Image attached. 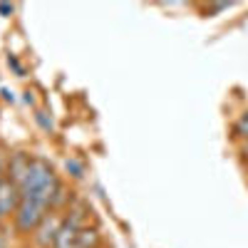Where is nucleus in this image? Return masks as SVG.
<instances>
[{
	"label": "nucleus",
	"instance_id": "nucleus-1",
	"mask_svg": "<svg viewBox=\"0 0 248 248\" xmlns=\"http://www.w3.org/2000/svg\"><path fill=\"white\" fill-rule=\"evenodd\" d=\"M20 189V196L23 199H30V201H37L52 209V201L60 191V181L52 171V167L45 161V159H32L30 164V171L25 176V181L17 186Z\"/></svg>",
	"mask_w": 248,
	"mask_h": 248
},
{
	"label": "nucleus",
	"instance_id": "nucleus-2",
	"mask_svg": "<svg viewBox=\"0 0 248 248\" xmlns=\"http://www.w3.org/2000/svg\"><path fill=\"white\" fill-rule=\"evenodd\" d=\"M47 206L37 203V201H30V199H20V206L15 211V226L17 231L23 233H35V229L40 223H43V218L47 216Z\"/></svg>",
	"mask_w": 248,
	"mask_h": 248
},
{
	"label": "nucleus",
	"instance_id": "nucleus-3",
	"mask_svg": "<svg viewBox=\"0 0 248 248\" xmlns=\"http://www.w3.org/2000/svg\"><path fill=\"white\" fill-rule=\"evenodd\" d=\"M62 226H65V218L62 216H57V214H47L45 218H43V223L35 229V243L40 246V248H52L55 246V241H57V236H60V231H62Z\"/></svg>",
	"mask_w": 248,
	"mask_h": 248
},
{
	"label": "nucleus",
	"instance_id": "nucleus-4",
	"mask_svg": "<svg viewBox=\"0 0 248 248\" xmlns=\"http://www.w3.org/2000/svg\"><path fill=\"white\" fill-rule=\"evenodd\" d=\"M20 189H17V184H13L10 179H3L0 181V221H3L5 216H15L17 211V206H20Z\"/></svg>",
	"mask_w": 248,
	"mask_h": 248
},
{
	"label": "nucleus",
	"instance_id": "nucleus-5",
	"mask_svg": "<svg viewBox=\"0 0 248 248\" xmlns=\"http://www.w3.org/2000/svg\"><path fill=\"white\" fill-rule=\"evenodd\" d=\"M30 164H32V156H30V154H25V152L13 154V156L8 159V179L20 186V184L25 181L28 171H30Z\"/></svg>",
	"mask_w": 248,
	"mask_h": 248
},
{
	"label": "nucleus",
	"instance_id": "nucleus-6",
	"mask_svg": "<svg viewBox=\"0 0 248 248\" xmlns=\"http://www.w3.org/2000/svg\"><path fill=\"white\" fill-rule=\"evenodd\" d=\"M77 233H79V226L72 223L70 218H65V226H62V231L52 248H77Z\"/></svg>",
	"mask_w": 248,
	"mask_h": 248
},
{
	"label": "nucleus",
	"instance_id": "nucleus-7",
	"mask_svg": "<svg viewBox=\"0 0 248 248\" xmlns=\"http://www.w3.org/2000/svg\"><path fill=\"white\" fill-rule=\"evenodd\" d=\"M99 246V233L97 229H90V226H82L77 233V248H97Z\"/></svg>",
	"mask_w": 248,
	"mask_h": 248
},
{
	"label": "nucleus",
	"instance_id": "nucleus-8",
	"mask_svg": "<svg viewBox=\"0 0 248 248\" xmlns=\"http://www.w3.org/2000/svg\"><path fill=\"white\" fill-rule=\"evenodd\" d=\"M236 134L238 137H248V112H243L236 122Z\"/></svg>",
	"mask_w": 248,
	"mask_h": 248
},
{
	"label": "nucleus",
	"instance_id": "nucleus-9",
	"mask_svg": "<svg viewBox=\"0 0 248 248\" xmlns=\"http://www.w3.org/2000/svg\"><path fill=\"white\" fill-rule=\"evenodd\" d=\"M65 167H67V171H72V176H82V174H85V169H82V164L77 161V159H67V164H65Z\"/></svg>",
	"mask_w": 248,
	"mask_h": 248
},
{
	"label": "nucleus",
	"instance_id": "nucleus-10",
	"mask_svg": "<svg viewBox=\"0 0 248 248\" xmlns=\"http://www.w3.org/2000/svg\"><path fill=\"white\" fill-rule=\"evenodd\" d=\"M8 154L3 152V149H0V181H3V179H8Z\"/></svg>",
	"mask_w": 248,
	"mask_h": 248
},
{
	"label": "nucleus",
	"instance_id": "nucleus-11",
	"mask_svg": "<svg viewBox=\"0 0 248 248\" xmlns=\"http://www.w3.org/2000/svg\"><path fill=\"white\" fill-rule=\"evenodd\" d=\"M37 122H40V124H43V127H45L47 132L52 129V122H47V117H45V112H37Z\"/></svg>",
	"mask_w": 248,
	"mask_h": 248
},
{
	"label": "nucleus",
	"instance_id": "nucleus-12",
	"mask_svg": "<svg viewBox=\"0 0 248 248\" xmlns=\"http://www.w3.org/2000/svg\"><path fill=\"white\" fill-rule=\"evenodd\" d=\"M0 13H3V15H10V13H13V5H8V3H0Z\"/></svg>",
	"mask_w": 248,
	"mask_h": 248
},
{
	"label": "nucleus",
	"instance_id": "nucleus-13",
	"mask_svg": "<svg viewBox=\"0 0 248 248\" xmlns=\"http://www.w3.org/2000/svg\"><path fill=\"white\" fill-rule=\"evenodd\" d=\"M0 248H5V236H3V226H0Z\"/></svg>",
	"mask_w": 248,
	"mask_h": 248
}]
</instances>
